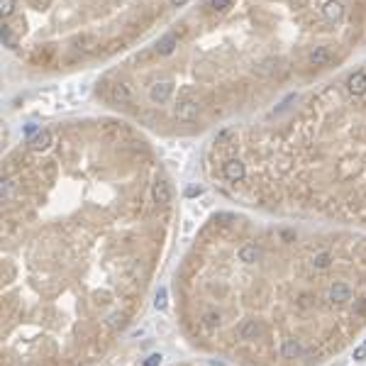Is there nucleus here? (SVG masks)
Returning a JSON list of instances; mask_svg holds the SVG:
<instances>
[{
    "instance_id": "f257e3e1",
    "label": "nucleus",
    "mask_w": 366,
    "mask_h": 366,
    "mask_svg": "<svg viewBox=\"0 0 366 366\" xmlns=\"http://www.w3.org/2000/svg\"><path fill=\"white\" fill-rule=\"evenodd\" d=\"M100 137L105 142H110V144H120V142L130 140L132 137V132H130V125L127 122H120V120H105L103 125H100Z\"/></svg>"
},
{
    "instance_id": "f03ea898",
    "label": "nucleus",
    "mask_w": 366,
    "mask_h": 366,
    "mask_svg": "<svg viewBox=\"0 0 366 366\" xmlns=\"http://www.w3.org/2000/svg\"><path fill=\"white\" fill-rule=\"evenodd\" d=\"M108 100L113 103V105H122V108H127V105H132L135 103V90H132V85L125 83V81H117V83L110 85V90H108Z\"/></svg>"
},
{
    "instance_id": "7ed1b4c3",
    "label": "nucleus",
    "mask_w": 366,
    "mask_h": 366,
    "mask_svg": "<svg viewBox=\"0 0 366 366\" xmlns=\"http://www.w3.org/2000/svg\"><path fill=\"white\" fill-rule=\"evenodd\" d=\"M173 115H176L181 122H193V120H198V115H200V103H198V100H191V98H183V100L176 103Z\"/></svg>"
},
{
    "instance_id": "20e7f679",
    "label": "nucleus",
    "mask_w": 366,
    "mask_h": 366,
    "mask_svg": "<svg viewBox=\"0 0 366 366\" xmlns=\"http://www.w3.org/2000/svg\"><path fill=\"white\" fill-rule=\"evenodd\" d=\"M171 93H173V83L171 81H156L149 88V100L154 105H161V103H166L171 98Z\"/></svg>"
},
{
    "instance_id": "39448f33",
    "label": "nucleus",
    "mask_w": 366,
    "mask_h": 366,
    "mask_svg": "<svg viewBox=\"0 0 366 366\" xmlns=\"http://www.w3.org/2000/svg\"><path fill=\"white\" fill-rule=\"evenodd\" d=\"M222 173H225V178L229 183H239V181H244L247 169H244V164L239 159H227L222 164Z\"/></svg>"
},
{
    "instance_id": "423d86ee",
    "label": "nucleus",
    "mask_w": 366,
    "mask_h": 366,
    "mask_svg": "<svg viewBox=\"0 0 366 366\" xmlns=\"http://www.w3.org/2000/svg\"><path fill=\"white\" fill-rule=\"evenodd\" d=\"M73 49L81 52V54H95L100 49V39L95 34H81L73 39Z\"/></svg>"
},
{
    "instance_id": "0eeeda50",
    "label": "nucleus",
    "mask_w": 366,
    "mask_h": 366,
    "mask_svg": "<svg viewBox=\"0 0 366 366\" xmlns=\"http://www.w3.org/2000/svg\"><path fill=\"white\" fill-rule=\"evenodd\" d=\"M176 47H178V34L176 32H166L164 37H159V42L154 44V52L159 54V57H169L176 52Z\"/></svg>"
},
{
    "instance_id": "6e6552de",
    "label": "nucleus",
    "mask_w": 366,
    "mask_h": 366,
    "mask_svg": "<svg viewBox=\"0 0 366 366\" xmlns=\"http://www.w3.org/2000/svg\"><path fill=\"white\" fill-rule=\"evenodd\" d=\"M335 61V54H332V49L330 47H315L312 52L308 54V64L310 66H330Z\"/></svg>"
},
{
    "instance_id": "1a4fd4ad",
    "label": "nucleus",
    "mask_w": 366,
    "mask_h": 366,
    "mask_svg": "<svg viewBox=\"0 0 366 366\" xmlns=\"http://www.w3.org/2000/svg\"><path fill=\"white\" fill-rule=\"evenodd\" d=\"M352 295H354V291H352L349 283L337 281L330 286V300L332 303H347V300H352Z\"/></svg>"
},
{
    "instance_id": "9d476101",
    "label": "nucleus",
    "mask_w": 366,
    "mask_h": 366,
    "mask_svg": "<svg viewBox=\"0 0 366 366\" xmlns=\"http://www.w3.org/2000/svg\"><path fill=\"white\" fill-rule=\"evenodd\" d=\"M54 144V135L49 130H39L34 137H29V149L32 151H47Z\"/></svg>"
},
{
    "instance_id": "9b49d317",
    "label": "nucleus",
    "mask_w": 366,
    "mask_h": 366,
    "mask_svg": "<svg viewBox=\"0 0 366 366\" xmlns=\"http://www.w3.org/2000/svg\"><path fill=\"white\" fill-rule=\"evenodd\" d=\"M151 198H154V203L156 205H169L171 203V188L166 181H154V186H151Z\"/></svg>"
},
{
    "instance_id": "f8f14e48",
    "label": "nucleus",
    "mask_w": 366,
    "mask_h": 366,
    "mask_svg": "<svg viewBox=\"0 0 366 366\" xmlns=\"http://www.w3.org/2000/svg\"><path fill=\"white\" fill-rule=\"evenodd\" d=\"M347 90L352 95H364L366 93V73L364 71H354L349 78H347Z\"/></svg>"
},
{
    "instance_id": "ddd939ff",
    "label": "nucleus",
    "mask_w": 366,
    "mask_h": 366,
    "mask_svg": "<svg viewBox=\"0 0 366 366\" xmlns=\"http://www.w3.org/2000/svg\"><path fill=\"white\" fill-rule=\"evenodd\" d=\"M322 15H325L327 22H339L344 17V5L339 0H327L325 7H322Z\"/></svg>"
},
{
    "instance_id": "4468645a",
    "label": "nucleus",
    "mask_w": 366,
    "mask_h": 366,
    "mask_svg": "<svg viewBox=\"0 0 366 366\" xmlns=\"http://www.w3.org/2000/svg\"><path fill=\"white\" fill-rule=\"evenodd\" d=\"M264 335V325L259 320H247L242 327H239V337L242 339H259Z\"/></svg>"
},
{
    "instance_id": "2eb2a0df",
    "label": "nucleus",
    "mask_w": 366,
    "mask_h": 366,
    "mask_svg": "<svg viewBox=\"0 0 366 366\" xmlns=\"http://www.w3.org/2000/svg\"><path fill=\"white\" fill-rule=\"evenodd\" d=\"M281 354H283V359H298V357L303 354V344H300V342H298L295 337L283 339V344H281Z\"/></svg>"
},
{
    "instance_id": "dca6fc26",
    "label": "nucleus",
    "mask_w": 366,
    "mask_h": 366,
    "mask_svg": "<svg viewBox=\"0 0 366 366\" xmlns=\"http://www.w3.org/2000/svg\"><path fill=\"white\" fill-rule=\"evenodd\" d=\"M259 259H261V249L254 247V244H247V247L239 249V261H244V264H254Z\"/></svg>"
},
{
    "instance_id": "f3484780",
    "label": "nucleus",
    "mask_w": 366,
    "mask_h": 366,
    "mask_svg": "<svg viewBox=\"0 0 366 366\" xmlns=\"http://www.w3.org/2000/svg\"><path fill=\"white\" fill-rule=\"evenodd\" d=\"M2 47L17 49V32L10 27V25H2Z\"/></svg>"
},
{
    "instance_id": "a211bd4d",
    "label": "nucleus",
    "mask_w": 366,
    "mask_h": 366,
    "mask_svg": "<svg viewBox=\"0 0 366 366\" xmlns=\"http://www.w3.org/2000/svg\"><path fill=\"white\" fill-rule=\"evenodd\" d=\"M330 264H332V254L330 252H317L312 256V266L315 269H327Z\"/></svg>"
},
{
    "instance_id": "6ab92c4d",
    "label": "nucleus",
    "mask_w": 366,
    "mask_h": 366,
    "mask_svg": "<svg viewBox=\"0 0 366 366\" xmlns=\"http://www.w3.org/2000/svg\"><path fill=\"white\" fill-rule=\"evenodd\" d=\"M166 303H169V293H166V288L161 286V288L156 291V300H154V308H156V310H166Z\"/></svg>"
},
{
    "instance_id": "aec40b11",
    "label": "nucleus",
    "mask_w": 366,
    "mask_h": 366,
    "mask_svg": "<svg viewBox=\"0 0 366 366\" xmlns=\"http://www.w3.org/2000/svg\"><path fill=\"white\" fill-rule=\"evenodd\" d=\"M203 320H205L208 327H220V312H215V310H208L203 315Z\"/></svg>"
},
{
    "instance_id": "412c9836",
    "label": "nucleus",
    "mask_w": 366,
    "mask_h": 366,
    "mask_svg": "<svg viewBox=\"0 0 366 366\" xmlns=\"http://www.w3.org/2000/svg\"><path fill=\"white\" fill-rule=\"evenodd\" d=\"M15 0H0V15L2 17H12V12H15Z\"/></svg>"
},
{
    "instance_id": "4be33fe9",
    "label": "nucleus",
    "mask_w": 366,
    "mask_h": 366,
    "mask_svg": "<svg viewBox=\"0 0 366 366\" xmlns=\"http://www.w3.org/2000/svg\"><path fill=\"white\" fill-rule=\"evenodd\" d=\"M210 7L218 10V12H225L232 7V0H210Z\"/></svg>"
},
{
    "instance_id": "5701e85b",
    "label": "nucleus",
    "mask_w": 366,
    "mask_h": 366,
    "mask_svg": "<svg viewBox=\"0 0 366 366\" xmlns=\"http://www.w3.org/2000/svg\"><path fill=\"white\" fill-rule=\"evenodd\" d=\"M279 237H281V242H286V244H291V242H295V229H279Z\"/></svg>"
},
{
    "instance_id": "b1692460",
    "label": "nucleus",
    "mask_w": 366,
    "mask_h": 366,
    "mask_svg": "<svg viewBox=\"0 0 366 366\" xmlns=\"http://www.w3.org/2000/svg\"><path fill=\"white\" fill-rule=\"evenodd\" d=\"M354 315H359V317H366V298H359V300H354Z\"/></svg>"
},
{
    "instance_id": "393cba45",
    "label": "nucleus",
    "mask_w": 366,
    "mask_h": 366,
    "mask_svg": "<svg viewBox=\"0 0 366 366\" xmlns=\"http://www.w3.org/2000/svg\"><path fill=\"white\" fill-rule=\"evenodd\" d=\"M12 181H2V186H0V196H2V200H7V198L12 196Z\"/></svg>"
},
{
    "instance_id": "a878e982",
    "label": "nucleus",
    "mask_w": 366,
    "mask_h": 366,
    "mask_svg": "<svg viewBox=\"0 0 366 366\" xmlns=\"http://www.w3.org/2000/svg\"><path fill=\"white\" fill-rule=\"evenodd\" d=\"M161 359H164L161 354H149V357L142 362V366H159L161 364Z\"/></svg>"
},
{
    "instance_id": "bb28decb",
    "label": "nucleus",
    "mask_w": 366,
    "mask_h": 366,
    "mask_svg": "<svg viewBox=\"0 0 366 366\" xmlns=\"http://www.w3.org/2000/svg\"><path fill=\"white\" fill-rule=\"evenodd\" d=\"M218 220H220V222H234V215H229V213H220V215H215V222H218Z\"/></svg>"
},
{
    "instance_id": "cd10ccee",
    "label": "nucleus",
    "mask_w": 366,
    "mask_h": 366,
    "mask_svg": "<svg viewBox=\"0 0 366 366\" xmlns=\"http://www.w3.org/2000/svg\"><path fill=\"white\" fill-rule=\"evenodd\" d=\"M364 359H366V344L359 347V349H354V362H364Z\"/></svg>"
},
{
    "instance_id": "c85d7f7f",
    "label": "nucleus",
    "mask_w": 366,
    "mask_h": 366,
    "mask_svg": "<svg viewBox=\"0 0 366 366\" xmlns=\"http://www.w3.org/2000/svg\"><path fill=\"white\" fill-rule=\"evenodd\" d=\"M298 305H300V308H310V305H312V295H300Z\"/></svg>"
},
{
    "instance_id": "c756f323",
    "label": "nucleus",
    "mask_w": 366,
    "mask_h": 366,
    "mask_svg": "<svg viewBox=\"0 0 366 366\" xmlns=\"http://www.w3.org/2000/svg\"><path fill=\"white\" fill-rule=\"evenodd\" d=\"M200 193H203V188H200V186H191V188L186 191V196H188V198H196V196H200Z\"/></svg>"
},
{
    "instance_id": "7c9ffc66",
    "label": "nucleus",
    "mask_w": 366,
    "mask_h": 366,
    "mask_svg": "<svg viewBox=\"0 0 366 366\" xmlns=\"http://www.w3.org/2000/svg\"><path fill=\"white\" fill-rule=\"evenodd\" d=\"M117 322H120V325H122V315H113V317H110V325H117Z\"/></svg>"
},
{
    "instance_id": "2f4dec72",
    "label": "nucleus",
    "mask_w": 366,
    "mask_h": 366,
    "mask_svg": "<svg viewBox=\"0 0 366 366\" xmlns=\"http://www.w3.org/2000/svg\"><path fill=\"white\" fill-rule=\"evenodd\" d=\"M169 2L173 5V7H183V5H186L188 0H169Z\"/></svg>"
}]
</instances>
